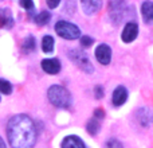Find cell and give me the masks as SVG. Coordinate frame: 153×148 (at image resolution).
I'll return each instance as SVG.
<instances>
[{
  "label": "cell",
  "mask_w": 153,
  "mask_h": 148,
  "mask_svg": "<svg viewBox=\"0 0 153 148\" xmlns=\"http://www.w3.org/2000/svg\"><path fill=\"white\" fill-rule=\"evenodd\" d=\"M103 116H105V113H103V109L102 108L95 109V112H94V117H95V119L101 120V119H103Z\"/></svg>",
  "instance_id": "cell-24"
},
{
  "label": "cell",
  "mask_w": 153,
  "mask_h": 148,
  "mask_svg": "<svg viewBox=\"0 0 153 148\" xmlns=\"http://www.w3.org/2000/svg\"><path fill=\"white\" fill-rule=\"evenodd\" d=\"M93 38L89 37V35H83V37H81V45L83 46V47H89V46L93 45Z\"/></svg>",
  "instance_id": "cell-21"
},
{
  "label": "cell",
  "mask_w": 153,
  "mask_h": 148,
  "mask_svg": "<svg viewBox=\"0 0 153 148\" xmlns=\"http://www.w3.org/2000/svg\"><path fill=\"white\" fill-rule=\"evenodd\" d=\"M141 13H143V18L145 20V23H151L152 19H153V5L152 1L146 0V1L143 3L141 5Z\"/></svg>",
  "instance_id": "cell-13"
},
{
  "label": "cell",
  "mask_w": 153,
  "mask_h": 148,
  "mask_svg": "<svg viewBox=\"0 0 153 148\" xmlns=\"http://www.w3.org/2000/svg\"><path fill=\"white\" fill-rule=\"evenodd\" d=\"M0 148H7V147H5V143L3 141L1 138H0Z\"/></svg>",
  "instance_id": "cell-26"
},
{
  "label": "cell",
  "mask_w": 153,
  "mask_h": 148,
  "mask_svg": "<svg viewBox=\"0 0 153 148\" xmlns=\"http://www.w3.org/2000/svg\"><path fill=\"white\" fill-rule=\"evenodd\" d=\"M51 19V13L47 12V11H42V12L39 13V15L35 16V23L39 24V26H45V24H47L48 22H50Z\"/></svg>",
  "instance_id": "cell-17"
},
{
  "label": "cell",
  "mask_w": 153,
  "mask_h": 148,
  "mask_svg": "<svg viewBox=\"0 0 153 148\" xmlns=\"http://www.w3.org/2000/svg\"><path fill=\"white\" fill-rule=\"evenodd\" d=\"M69 57L76 66H78L81 70H83L85 73H93V69H94V67H93L91 62H90L89 57H87V54L85 53V51L75 49V50L70 51Z\"/></svg>",
  "instance_id": "cell-4"
},
{
  "label": "cell",
  "mask_w": 153,
  "mask_h": 148,
  "mask_svg": "<svg viewBox=\"0 0 153 148\" xmlns=\"http://www.w3.org/2000/svg\"><path fill=\"white\" fill-rule=\"evenodd\" d=\"M42 49L45 53H51L54 50V38L51 35H45L42 39Z\"/></svg>",
  "instance_id": "cell-16"
},
{
  "label": "cell",
  "mask_w": 153,
  "mask_h": 148,
  "mask_svg": "<svg viewBox=\"0 0 153 148\" xmlns=\"http://www.w3.org/2000/svg\"><path fill=\"white\" fill-rule=\"evenodd\" d=\"M109 11L114 23H120L126 13V4L124 0H111L109 4Z\"/></svg>",
  "instance_id": "cell-5"
},
{
  "label": "cell",
  "mask_w": 153,
  "mask_h": 148,
  "mask_svg": "<svg viewBox=\"0 0 153 148\" xmlns=\"http://www.w3.org/2000/svg\"><path fill=\"white\" fill-rule=\"evenodd\" d=\"M42 69L47 74H58L61 72V62L56 58H47L42 61Z\"/></svg>",
  "instance_id": "cell-8"
},
{
  "label": "cell",
  "mask_w": 153,
  "mask_h": 148,
  "mask_svg": "<svg viewBox=\"0 0 153 148\" xmlns=\"http://www.w3.org/2000/svg\"><path fill=\"white\" fill-rule=\"evenodd\" d=\"M82 10L86 15H93L102 7V0H81Z\"/></svg>",
  "instance_id": "cell-9"
},
{
  "label": "cell",
  "mask_w": 153,
  "mask_h": 148,
  "mask_svg": "<svg viewBox=\"0 0 153 148\" xmlns=\"http://www.w3.org/2000/svg\"><path fill=\"white\" fill-rule=\"evenodd\" d=\"M62 148H86L85 147V143L81 138L78 136H67V138L63 139L62 141Z\"/></svg>",
  "instance_id": "cell-11"
},
{
  "label": "cell",
  "mask_w": 153,
  "mask_h": 148,
  "mask_svg": "<svg viewBox=\"0 0 153 148\" xmlns=\"http://www.w3.org/2000/svg\"><path fill=\"white\" fill-rule=\"evenodd\" d=\"M55 31L56 34L59 35L63 39H76L78 37H81V31L79 28L75 26V24L70 23V22L66 20H59L58 23L55 24Z\"/></svg>",
  "instance_id": "cell-3"
},
{
  "label": "cell",
  "mask_w": 153,
  "mask_h": 148,
  "mask_svg": "<svg viewBox=\"0 0 153 148\" xmlns=\"http://www.w3.org/2000/svg\"><path fill=\"white\" fill-rule=\"evenodd\" d=\"M7 136L12 148H34L36 143V129L32 119L27 114L11 117L7 125Z\"/></svg>",
  "instance_id": "cell-1"
},
{
  "label": "cell",
  "mask_w": 153,
  "mask_h": 148,
  "mask_svg": "<svg viewBox=\"0 0 153 148\" xmlns=\"http://www.w3.org/2000/svg\"><path fill=\"white\" fill-rule=\"evenodd\" d=\"M35 47H36V40H35V38L32 37V35H28V37L23 40V43H22V50L26 54L32 53V51L35 50Z\"/></svg>",
  "instance_id": "cell-14"
},
{
  "label": "cell",
  "mask_w": 153,
  "mask_h": 148,
  "mask_svg": "<svg viewBox=\"0 0 153 148\" xmlns=\"http://www.w3.org/2000/svg\"><path fill=\"white\" fill-rule=\"evenodd\" d=\"M137 34H138L137 23L129 22V23H126V26L124 27V31H122V34H121V39L124 40L125 43H130L137 38Z\"/></svg>",
  "instance_id": "cell-7"
},
{
  "label": "cell",
  "mask_w": 153,
  "mask_h": 148,
  "mask_svg": "<svg viewBox=\"0 0 153 148\" xmlns=\"http://www.w3.org/2000/svg\"><path fill=\"white\" fill-rule=\"evenodd\" d=\"M94 96H95V98H102L103 97V87L97 85V86L94 87Z\"/></svg>",
  "instance_id": "cell-23"
},
{
  "label": "cell",
  "mask_w": 153,
  "mask_h": 148,
  "mask_svg": "<svg viewBox=\"0 0 153 148\" xmlns=\"http://www.w3.org/2000/svg\"><path fill=\"white\" fill-rule=\"evenodd\" d=\"M19 4H20L24 10H32V8H34V1H32V0H20Z\"/></svg>",
  "instance_id": "cell-22"
},
{
  "label": "cell",
  "mask_w": 153,
  "mask_h": 148,
  "mask_svg": "<svg viewBox=\"0 0 153 148\" xmlns=\"http://www.w3.org/2000/svg\"><path fill=\"white\" fill-rule=\"evenodd\" d=\"M95 58L100 64L102 65H109L111 61V49L108 45L102 43L95 49Z\"/></svg>",
  "instance_id": "cell-6"
},
{
  "label": "cell",
  "mask_w": 153,
  "mask_h": 148,
  "mask_svg": "<svg viewBox=\"0 0 153 148\" xmlns=\"http://www.w3.org/2000/svg\"><path fill=\"white\" fill-rule=\"evenodd\" d=\"M13 24V19L11 16V11L7 8L0 10V27H5V28H11Z\"/></svg>",
  "instance_id": "cell-12"
},
{
  "label": "cell",
  "mask_w": 153,
  "mask_h": 148,
  "mask_svg": "<svg viewBox=\"0 0 153 148\" xmlns=\"http://www.w3.org/2000/svg\"><path fill=\"white\" fill-rule=\"evenodd\" d=\"M86 129L90 135H93V136L97 135V132L100 131V120H97L95 117L89 120V123H87V125H86Z\"/></svg>",
  "instance_id": "cell-18"
},
{
  "label": "cell",
  "mask_w": 153,
  "mask_h": 148,
  "mask_svg": "<svg viewBox=\"0 0 153 148\" xmlns=\"http://www.w3.org/2000/svg\"><path fill=\"white\" fill-rule=\"evenodd\" d=\"M0 92H1L3 94H11V92H12V85H11V82H8L7 79L0 78Z\"/></svg>",
  "instance_id": "cell-19"
},
{
  "label": "cell",
  "mask_w": 153,
  "mask_h": 148,
  "mask_svg": "<svg viewBox=\"0 0 153 148\" xmlns=\"http://www.w3.org/2000/svg\"><path fill=\"white\" fill-rule=\"evenodd\" d=\"M137 119L141 125L148 127V125L151 124V112H149V109H146V108L140 109V111L137 112Z\"/></svg>",
  "instance_id": "cell-15"
},
{
  "label": "cell",
  "mask_w": 153,
  "mask_h": 148,
  "mask_svg": "<svg viewBox=\"0 0 153 148\" xmlns=\"http://www.w3.org/2000/svg\"><path fill=\"white\" fill-rule=\"evenodd\" d=\"M61 3V0H47V5L50 8H56Z\"/></svg>",
  "instance_id": "cell-25"
},
{
  "label": "cell",
  "mask_w": 153,
  "mask_h": 148,
  "mask_svg": "<svg viewBox=\"0 0 153 148\" xmlns=\"http://www.w3.org/2000/svg\"><path fill=\"white\" fill-rule=\"evenodd\" d=\"M47 97L54 106L62 108V109H69L73 102L70 92L66 87L61 86V85H53V86H50V89L47 92Z\"/></svg>",
  "instance_id": "cell-2"
},
{
  "label": "cell",
  "mask_w": 153,
  "mask_h": 148,
  "mask_svg": "<svg viewBox=\"0 0 153 148\" xmlns=\"http://www.w3.org/2000/svg\"><path fill=\"white\" fill-rule=\"evenodd\" d=\"M128 100V90L125 86H117L113 92V104L116 106H121Z\"/></svg>",
  "instance_id": "cell-10"
},
{
  "label": "cell",
  "mask_w": 153,
  "mask_h": 148,
  "mask_svg": "<svg viewBox=\"0 0 153 148\" xmlns=\"http://www.w3.org/2000/svg\"><path fill=\"white\" fill-rule=\"evenodd\" d=\"M105 148H124V146H122L117 139H110V140L106 141Z\"/></svg>",
  "instance_id": "cell-20"
}]
</instances>
